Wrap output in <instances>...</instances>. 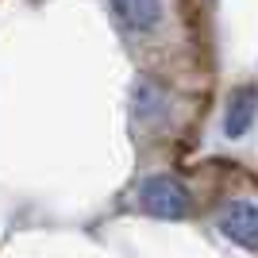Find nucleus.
<instances>
[{"label": "nucleus", "mask_w": 258, "mask_h": 258, "mask_svg": "<svg viewBox=\"0 0 258 258\" xmlns=\"http://www.w3.org/2000/svg\"><path fill=\"white\" fill-rule=\"evenodd\" d=\"M139 205L151 216H158V220H181V216H189V208H193V197H189V189H185L181 181L158 173V177H147V181H143Z\"/></svg>", "instance_id": "f257e3e1"}, {"label": "nucleus", "mask_w": 258, "mask_h": 258, "mask_svg": "<svg viewBox=\"0 0 258 258\" xmlns=\"http://www.w3.org/2000/svg\"><path fill=\"white\" fill-rule=\"evenodd\" d=\"M220 227H224V235L231 243H239L247 250H258V208L254 205H247V201L231 205L224 212V220H220Z\"/></svg>", "instance_id": "f03ea898"}, {"label": "nucleus", "mask_w": 258, "mask_h": 258, "mask_svg": "<svg viewBox=\"0 0 258 258\" xmlns=\"http://www.w3.org/2000/svg\"><path fill=\"white\" fill-rule=\"evenodd\" d=\"M112 12L127 31H151L162 16V0H112Z\"/></svg>", "instance_id": "7ed1b4c3"}, {"label": "nucleus", "mask_w": 258, "mask_h": 258, "mask_svg": "<svg viewBox=\"0 0 258 258\" xmlns=\"http://www.w3.org/2000/svg\"><path fill=\"white\" fill-rule=\"evenodd\" d=\"M254 108H258V93H254V89H239L235 97H231V104H227V119H224V131L231 135V139H239V135L250 127Z\"/></svg>", "instance_id": "20e7f679"}]
</instances>
